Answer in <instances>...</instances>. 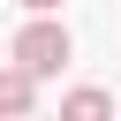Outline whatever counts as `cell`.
<instances>
[{
    "label": "cell",
    "instance_id": "1",
    "mask_svg": "<svg viewBox=\"0 0 121 121\" xmlns=\"http://www.w3.org/2000/svg\"><path fill=\"white\" fill-rule=\"evenodd\" d=\"M68 53H76V38H68V23H53V15H30V23L15 30V45H8V60H15V68H30L38 83H45V76H60V68H68Z\"/></svg>",
    "mask_w": 121,
    "mask_h": 121
},
{
    "label": "cell",
    "instance_id": "2",
    "mask_svg": "<svg viewBox=\"0 0 121 121\" xmlns=\"http://www.w3.org/2000/svg\"><path fill=\"white\" fill-rule=\"evenodd\" d=\"M30 106H38V76L0 60V113H30Z\"/></svg>",
    "mask_w": 121,
    "mask_h": 121
},
{
    "label": "cell",
    "instance_id": "3",
    "mask_svg": "<svg viewBox=\"0 0 121 121\" xmlns=\"http://www.w3.org/2000/svg\"><path fill=\"white\" fill-rule=\"evenodd\" d=\"M60 113H68V121H106V113H113V98L83 83V91H68V106H60Z\"/></svg>",
    "mask_w": 121,
    "mask_h": 121
},
{
    "label": "cell",
    "instance_id": "4",
    "mask_svg": "<svg viewBox=\"0 0 121 121\" xmlns=\"http://www.w3.org/2000/svg\"><path fill=\"white\" fill-rule=\"evenodd\" d=\"M23 8H30V15H53V8H60V0H23Z\"/></svg>",
    "mask_w": 121,
    "mask_h": 121
}]
</instances>
